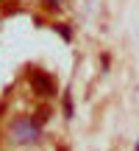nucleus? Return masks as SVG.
<instances>
[{"instance_id":"1","label":"nucleus","mask_w":139,"mask_h":151,"mask_svg":"<svg viewBox=\"0 0 139 151\" xmlns=\"http://www.w3.org/2000/svg\"><path fill=\"white\" fill-rule=\"evenodd\" d=\"M36 137H39V126L33 123L31 118H17L14 123H11V140L14 143L28 146V143H33Z\"/></svg>"},{"instance_id":"2","label":"nucleus","mask_w":139,"mask_h":151,"mask_svg":"<svg viewBox=\"0 0 139 151\" xmlns=\"http://www.w3.org/2000/svg\"><path fill=\"white\" fill-rule=\"evenodd\" d=\"M31 87L36 90V95H45V98L56 92V81L50 78L48 73H42V70H33L31 73Z\"/></svg>"},{"instance_id":"3","label":"nucleus","mask_w":139,"mask_h":151,"mask_svg":"<svg viewBox=\"0 0 139 151\" xmlns=\"http://www.w3.org/2000/svg\"><path fill=\"white\" fill-rule=\"evenodd\" d=\"M45 6H48V9H56V6H59V0H45Z\"/></svg>"}]
</instances>
